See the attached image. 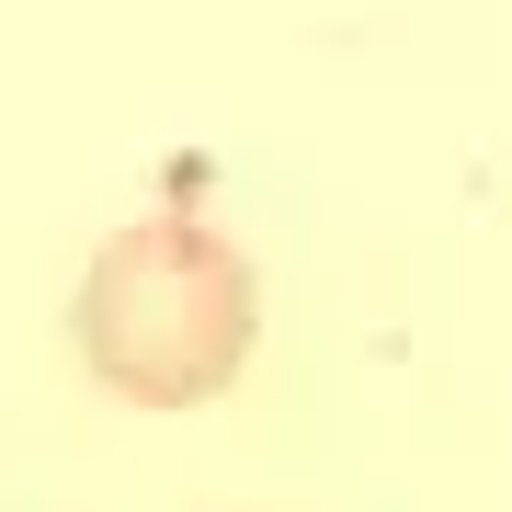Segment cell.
<instances>
[{
  "mask_svg": "<svg viewBox=\"0 0 512 512\" xmlns=\"http://www.w3.org/2000/svg\"><path fill=\"white\" fill-rule=\"evenodd\" d=\"M69 342L114 399L137 410H194L239 387L262 342V274L228 228L183 217V205H148L137 228H114L80 274V308H69Z\"/></svg>",
  "mask_w": 512,
  "mask_h": 512,
  "instance_id": "cell-1",
  "label": "cell"
}]
</instances>
